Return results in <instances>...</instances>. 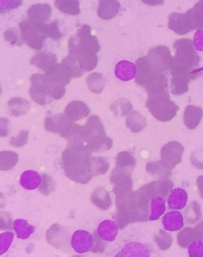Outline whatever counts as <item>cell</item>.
Listing matches in <instances>:
<instances>
[{"label":"cell","mask_w":203,"mask_h":257,"mask_svg":"<svg viewBox=\"0 0 203 257\" xmlns=\"http://www.w3.org/2000/svg\"><path fill=\"white\" fill-rule=\"evenodd\" d=\"M147 172L159 180H167L171 176V168H169L163 161L149 162L146 165Z\"/></svg>","instance_id":"cell-24"},{"label":"cell","mask_w":203,"mask_h":257,"mask_svg":"<svg viewBox=\"0 0 203 257\" xmlns=\"http://www.w3.org/2000/svg\"><path fill=\"white\" fill-rule=\"evenodd\" d=\"M194 46L196 50L203 52V29H198L194 34Z\"/></svg>","instance_id":"cell-55"},{"label":"cell","mask_w":203,"mask_h":257,"mask_svg":"<svg viewBox=\"0 0 203 257\" xmlns=\"http://www.w3.org/2000/svg\"><path fill=\"white\" fill-rule=\"evenodd\" d=\"M94 241V236L88 231L77 230L72 234L71 246L76 253L84 254L92 251Z\"/></svg>","instance_id":"cell-14"},{"label":"cell","mask_w":203,"mask_h":257,"mask_svg":"<svg viewBox=\"0 0 203 257\" xmlns=\"http://www.w3.org/2000/svg\"><path fill=\"white\" fill-rule=\"evenodd\" d=\"M14 234L11 232H6L0 235V255H4L13 241Z\"/></svg>","instance_id":"cell-49"},{"label":"cell","mask_w":203,"mask_h":257,"mask_svg":"<svg viewBox=\"0 0 203 257\" xmlns=\"http://www.w3.org/2000/svg\"><path fill=\"white\" fill-rule=\"evenodd\" d=\"M4 38H5V40L9 42L11 45L22 46L23 42H24L23 38L19 35V31L15 28L9 29L4 33Z\"/></svg>","instance_id":"cell-48"},{"label":"cell","mask_w":203,"mask_h":257,"mask_svg":"<svg viewBox=\"0 0 203 257\" xmlns=\"http://www.w3.org/2000/svg\"><path fill=\"white\" fill-rule=\"evenodd\" d=\"M168 27L179 35H185L194 30L203 29V0L185 13H172L168 17Z\"/></svg>","instance_id":"cell-5"},{"label":"cell","mask_w":203,"mask_h":257,"mask_svg":"<svg viewBox=\"0 0 203 257\" xmlns=\"http://www.w3.org/2000/svg\"><path fill=\"white\" fill-rule=\"evenodd\" d=\"M150 251L147 246L139 243H131L125 246L117 256H149Z\"/></svg>","instance_id":"cell-31"},{"label":"cell","mask_w":203,"mask_h":257,"mask_svg":"<svg viewBox=\"0 0 203 257\" xmlns=\"http://www.w3.org/2000/svg\"><path fill=\"white\" fill-rule=\"evenodd\" d=\"M0 128H1V136L4 137L8 135V119H1V123H0Z\"/></svg>","instance_id":"cell-58"},{"label":"cell","mask_w":203,"mask_h":257,"mask_svg":"<svg viewBox=\"0 0 203 257\" xmlns=\"http://www.w3.org/2000/svg\"><path fill=\"white\" fill-rule=\"evenodd\" d=\"M135 165H136V160L131 153L124 151L121 152L118 154L117 161H116V166L133 172Z\"/></svg>","instance_id":"cell-39"},{"label":"cell","mask_w":203,"mask_h":257,"mask_svg":"<svg viewBox=\"0 0 203 257\" xmlns=\"http://www.w3.org/2000/svg\"><path fill=\"white\" fill-rule=\"evenodd\" d=\"M52 14L51 7L48 4L33 5L27 11L29 20L39 24H46L50 20Z\"/></svg>","instance_id":"cell-17"},{"label":"cell","mask_w":203,"mask_h":257,"mask_svg":"<svg viewBox=\"0 0 203 257\" xmlns=\"http://www.w3.org/2000/svg\"><path fill=\"white\" fill-rule=\"evenodd\" d=\"M166 210L165 199L163 197H155L151 200V214L149 216L150 221H156L161 217Z\"/></svg>","instance_id":"cell-35"},{"label":"cell","mask_w":203,"mask_h":257,"mask_svg":"<svg viewBox=\"0 0 203 257\" xmlns=\"http://www.w3.org/2000/svg\"><path fill=\"white\" fill-rule=\"evenodd\" d=\"M31 86L29 93L33 100L42 106L52 102L53 98L50 96L46 75L35 74L31 76Z\"/></svg>","instance_id":"cell-9"},{"label":"cell","mask_w":203,"mask_h":257,"mask_svg":"<svg viewBox=\"0 0 203 257\" xmlns=\"http://www.w3.org/2000/svg\"><path fill=\"white\" fill-rule=\"evenodd\" d=\"M12 217L8 213L5 211H2L0 213V229L2 230L4 229H12Z\"/></svg>","instance_id":"cell-52"},{"label":"cell","mask_w":203,"mask_h":257,"mask_svg":"<svg viewBox=\"0 0 203 257\" xmlns=\"http://www.w3.org/2000/svg\"><path fill=\"white\" fill-rule=\"evenodd\" d=\"M203 117V110L201 107L188 106L183 116L185 125L189 128H195L198 126Z\"/></svg>","instance_id":"cell-26"},{"label":"cell","mask_w":203,"mask_h":257,"mask_svg":"<svg viewBox=\"0 0 203 257\" xmlns=\"http://www.w3.org/2000/svg\"><path fill=\"white\" fill-rule=\"evenodd\" d=\"M46 240L54 248L66 251L69 248V232L64 227L54 224L46 232Z\"/></svg>","instance_id":"cell-13"},{"label":"cell","mask_w":203,"mask_h":257,"mask_svg":"<svg viewBox=\"0 0 203 257\" xmlns=\"http://www.w3.org/2000/svg\"><path fill=\"white\" fill-rule=\"evenodd\" d=\"M192 165L203 170V150H197L191 154Z\"/></svg>","instance_id":"cell-53"},{"label":"cell","mask_w":203,"mask_h":257,"mask_svg":"<svg viewBox=\"0 0 203 257\" xmlns=\"http://www.w3.org/2000/svg\"><path fill=\"white\" fill-rule=\"evenodd\" d=\"M94 240H95V241H94V247L92 248V251L94 253H98V252L102 253V252H103L106 244L103 243V241H102V239L97 234V232L95 233V235H94Z\"/></svg>","instance_id":"cell-56"},{"label":"cell","mask_w":203,"mask_h":257,"mask_svg":"<svg viewBox=\"0 0 203 257\" xmlns=\"http://www.w3.org/2000/svg\"><path fill=\"white\" fill-rule=\"evenodd\" d=\"M91 202L103 210H108L111 205V199L108 191L104 187H99L91 194Z\"/></svg>","instance_id":"cell-27"},{"label":"cell","mask_w":203,"mask_h":257,"mask_svg":"<svg viewBox=\"0 0 203 257\" xmlns=\"http://www.w3.org/2000/svg\"><path fill=\"white\" fill-rule=\"evenodd\" d=\"M178 243L182 248H187L192 242L196 240L193 228H186L178 233Z\"/></svg>","instance_id":"cell-44"},{"label":"cell","mask_w":203,"mask_h":257,"mask_svg":"<svg viewBox=\"0 0 203 257\" xmlns=\"http://www.w3.org/2000/svg\"><path fill=\"white\" fill-rule=\"evenodd\" d=\"M8 105L11 114L17 117L27 113L31 106L30 102L27 99L19 97L10 99Z\"/></svg>","instance_id":"cell-32"},{"label":"cell","mask_w":203,"mask_h":257,"mask_svg":"<svg viewBox=\"0 0 203 257\" xmlns=\"http://www.w3.org/2000/svg\"><path fill=\"white\" fill-rule=\"evenodd\" d=\"M115 75L122 81L133 80L137 76V66L129 61H120L116 65Z\"/></svg>","instance_id":"cell-25"},{"label":"cell","mask_w":203,"mask_h":257,"mask_svg":"<svg viewBox=\"0 0 203 257\" xmlns=\"http://www.w3.org/2000/svg\"><path fill=\"white\" fill-rule=\"evenodd\" d=\"M175 50V57H173L171 66V76L178 75H191L193 80H196L192 71L199 65V56L194 46V42L190 39H180L176 41L174 45Z\"/></svg>","instance_id":"cell-3"},{"label":"cell","mask_w":203,"mask_h":257,"mask_svg":"<svg viewBox=\"0 0 203 257\" xmlns=\"http://www.w3.org/2000/svg\"><path fill=\"white\" fill-rule=\"evenodd\" d=\"M142 2L151 6H156V5H163L164 4V0H142Z\"/></svg>","instance_id":"cell-59"},{"label":"cell","mask_w":203,"mask_h":257,"mask_svg":"<svg viewBox=\"0 0 203 257\" xmlns=\"http://www.w3.org/2000/svg\"><path fill=\"white\" fill-rule=\"evenodd\" d=\"M21 4V0H1V12L4 13L9 10L18 8Z\"/></svg>","instance_id":"cell-54"},{"label":"cell","mask_w":203,"mask_h":257,"mask_svg":"<svg viewBox=\"0 0 203 257\" xmlns=\"http://www.w3.org/2000/svg\"><path fill=\"white\" fill-rule=\"evenodd\" d=\"M119 229L118 223H116L111 220H105L99 224L96 232L102 240L105 241L113 242L115 240L116 237L118 236Z\"/></svg>","instance_id":"cell-20"},{"label":"cell","mask_w":203,"mask_h":257,"mask_svg":"<svg viewBox=\"0 0 203 257\" xmlns=\"http://www.w3.org/2000/svg\"><path fill=\"white\" fill-rule=\"evenodd\" d=\"M56 183L51 176L42 174V181L39 187V191L42 195H49L55 190Z\"/></svg>","instance_id":"cell-47"},{"label":"cell","mask_w":203,"mask_h":257,"mask_svg":"<svg viewBox=\"0 0 203 257\" xmlns=\"http://www.w3.org/2000/svg\"><path fill=\"white\" fill-rule=\"evenodd\" d=\"M31 64L47 73L57 65V56L48 52H41L31 58Z\"/></svg>","instance_id":"cell-18"},{"label":"cell","mask_w":203,"mask_h":257,"mask_svg":"<svg viewBox=\"0 0 203 257\" xmlns=\"http://www.w3.org/2000/svg\"><path fill=\"white\" fill-rule=\"evenodd\" d=\"M17 153L12 151H2L0 153V169L8 171L13 169L18 162Z\"/></svg>","instance_id":"cell-38"},{"label":"cell","mask_w":203,"mask_h":257,"mask_svg":"<svg viewBox=\"0 0 203 257\" xmlns=\"http://www.w3.org/2000/svg\"><path fill=\"white\" fill-rule=\"evenodd\" d=\"M82 128H83V134H84L88 149L91 142H93L95 138L106 134L104 127L98 116H91L85 125L82 126Z\"/></svg>","instance_id":"cell-16"},{"label":"cell","mask_w":203,"mask_h":257,"mask_svg":"<svg viewBox=\"0 0 203 257\" xmlns=\"http://www.w3.org/2000/svg\"><path fill=\"white\" fill-rule=\"evenodd\" d=\"M163 225L166 230L170 232L180 230L184 226L183 216L178 211H171L163 216Z\"/></svg>","instance_id":"cell-22"},{"label":"cell","mask_w":203,"mask_h":257,"mask_svg":"<svg viewBox=\"0 0 203 257\" xmlns=\"http://www.w3.org/2000/svg\"><path fill=\"white\" fill-rule=\"evenodd\" d=\"M188 195L186 191L182 188H176L171 191L167 199L168 207L171 210H182L186 206Z\"/></svg>","instance_id":"cell-23"},{"label":"cell","mask_w":203,"mask_h":257,"mask_svg":"<svg viewBox=\"0 0 203 257\" xmlns=\"http://www.w3.org/2000/svg\"><path fill=\"white\" fill-rule=\"evenodd\" d=\"M43 25L31 20H25L19 24L23 41L30 47L36 50H41L43 47L46 37L43 30Z\"/></svg>","instance_id":"cell-8"},{"label":"cell","mask_w":203,"mask_h":257,"mask_svg":"<svg viewBox=\"0 0 203 257\" xmlns=\"http://www.w3.org/2000/svg\"><path fill=\"white\" fill-rule=\"evenodd\" d=\"M110 110L114 112L116 116L124 117L129 114L133 110V105L129 100L121 98L113 102L110 106Z\"/></svg>","instance_id":"cell-42"},{"label":"cell","mask_w":203,"mask_h":257,"mask_svg":"<svg viewBox=\"0 0 203 257\" xmlns=\"http://www.w3.org/2000/svg\"><path fill=\"white\" fill-rule=\"evenodd\" d=\"M126 126L133 133L140 132L147 125V120L140 112L133 111L126 117Z\"/></svg>","instance_id":"cell-30"},{"label":"cell","mask_w":203,"mask_h":257,"mask_svg":"<svg viewBox=\"0 0 203 257\" xmlns=\"http://www.w3.org/2000/svg\"><path fill=\"white\" fill-rule=\"evenodd\" d=\"M113 142L111 138L106 136V134L100 135L95 138L93 142H91L89 146V150L92 153H99V152H106L110 150L112 147Z\"/></svg>","instance_id":"cell-36"},{"label":"cell","mask_w":203,"mask_h":257,"mask_svg":"<svg viewBox=\"0 0 203 257\" xmlns=\"http://www.w3.org/2000/svg\"><path fill=\"white\" fill-rule=\"evenodd\" d=\"M42 177L38 172L33 170H27L23 172L20 177V184L26 190H35L42 184Z\"/></svg>","instance_id":"cell-29"},{"label":"cell","mask_w":203,"mask_h":257,"mask_svg":"<svg viewBox=\"0 0 203 257\" xmlns=\"http://www.w3.org/2000/svg\"><path fill=\"white\" fill-rule=\"evenodd\" d=\"M73 125H74L73 121L70 119L65 113V114L58 113L56 115L46 117L45 121V128L48 131L59 134L64 138L66 137Z\"/></svg>","instance_id":"cell-11"},{"label":"cell","mask_w":203,"mask_h":257,"mask_svg":"<svg viewBox=\"0 0 203 257\" xmlns=\"http://www.w3.org/2000/svg\"><path fill=\"white\" fill-rule=\"evenodd\" d=\"M184 147L178 142H170L162 148L161 160L166 165L174 169L182 161Z\"/></svg>","instance_id":"cell-12"},{"label":"cell","mask_w":203,"mask_h":257,"mask_svg":"<svg viewBox=\"0 0 203 257\" xmlns=\"http://www.w3.org/2000/svg\"><path fill=\"white\" fill-rule=\"evenodd\" d=\"M65 113L72 121H80L89 115L90 109L84 102L72 101L65 108Z\"/></svg>","instance_id":"cell-19"},{"label":"cell","mask_w":203,"mask_h":257,"mask_svg":"<svg viewBox=\"0 0 203 257\" xmlns=\"http://www.w3.org/2000/svg\"><path fill=\"white\" fill-rule=\"evenodd\" d=\"M155 241L160 249L165 251L171 247L173 238L169 233H166L163 230H160L159 233L155 236Z\"/></svg>","instance_id":"cell-45"},{"label":"cell","mask_w":203,"mask_h":257,"mask_svg":"<svg viewBox=\"0 0 203 257\" xmlns=\"http://www.w3.org/2000/svg\"><path fill=\"white\" fill-rule=\"evenodd\" d=\"M91 150L87 148L68 146L62 155L65 175L73 181L85 184L93 177L90 169Z\"/></svg>","instance_id":"cell-2"},{"label":"cell","mask_w":203,"mask_h":257,"mask_svg":"<svg viewBox=\"0 0 203 257\" xmlns=\"http://www.w3.org/2000/svg\"><path fill=\"white\" fill-rule=\"evenodd\" d=\"M106 78L99 73H92L87 79L88 88L95 94H100L106 85Z\"/></svg>","instance_id":"cell-37"},{"label":"cell","mask_w":203,"mask_h":257,"mask_svg":"<svg viewBox=\"0 0 203 257\" xmlns=\"http://www.w3.org/2000/svg\"><path fill=\"white\" fill-rule=\"evenodd\" d=\"M61 63H63L67 68H69V71L72 73V78H79L83 76L84 70L82 69L77 59L74 56L69 54L68 57H65Z\"/></svg>","instance_id":"cell-43"},{"label":"cell","mask_w":203,"mask_h":257,"mask_svg":"<svg viewBox=\"0 0 203 257\" xmlns=\"http://www.w3.org/2000/svg\"><path fill=\"white\" fill-rule=\"evenodd\" d=\"M197 184L200 194H201V198L203 199V176L197 178Z\"/></svg>","instance_id":"cell-60"},{"label":"cell","mask_w":203,"mask_h":257,"mask_svg":"<svg viewBox=\"0 0 203 257\" xmlns=\"http://www.w3.org/2000/svg\"><path fill=\"white\" fill-rule=\"evenodd\" d=\"M146 106L152 115L160 121H171L179 110L167 92L149 94Z\"/></svg>","instance_id":"cell-7"},{"label":"cell","mask_w":203,"mask_h":257,"mask_svg":"<svg viewBox=\"0 0 203 257\" xmlns=\"http://www.w3.org/2000/svg\"><path fill=\"white\" fill-rule=\"evenodd\" d=\"M149 201L140 189L116 195L115 220L120 229L130 223L147 221Z\"/></svg>","instance_id":"cell-1"},{"label":"cell","mask_w":203,"mask_h":257,"mask_svg":"<svg viewBox=\"0 0 203 257\" xmlns=\"http://www.w3.org/2000/svg\"><path fill=\"white\" fill-rule=\"evenodd\" d=\"M193 80L191 75L173 76L171 81V91L174 95H183L188 91V85Z\"/></svg>","instance_id":"cell-28"},{"label":"cell","mask_w":203,"mask_h":257,"mask_svg":"<svg viewBox=\"0 0 203 257\" xmlns=\"http://www.w3.org/2000/svg\"><path fill=\"white\" fill-rule=\"evenodd\" d=\"M194 233L196 240L203 241V221L200 222L197 226L194 227Z\"/></svg>","instance_id":"cell-57"},{"label":"cell","mask_w":203,"mask_h":257,"mask_svg":"<svg viewBox=\"0 0 203 257\" xmlns=\"http://www.w3.org/2000/svg\"><path fill=\"white\" fill-rule=\"evenodd\" d=\"M109 162L103 157H91L90 160V169L93 176L104 174L108 171Z\"/></svg>","instance_id":"cell-41"},{"label":"cell","mask_w":203,"mask_h":257,"mask_svg":"<svg viewBox=\"0 0 203 257\" xmlns=\"http://www.w3.org/2000/svg\"><path fill=\"white\" fill-rule=\"evenodd\" d=\"M185 218L189 224H195L201 221L202 218V214H201V206L198 204V202L194 201L188 206L187 209L185 210Z\"/></svg>","instance_id":"cell-40"},{"label":"cell","mask_w":203,"mask_h":257,"mask_svg":"<svg viewBox=\"0 0 203 257\" xmlns=\"http://www.w3.org/2000/svg\"><path fill=\"white\" fill-rule=\"evenodd\" d=\"M188 251L190 256L203 257V243L201 240H196L192 242Z\"/></svg>","instance_id":"cell-51"},{"label":"cell","mask_w":203,"mask_h":257,"mask_svg":"<svg viewBox=\"0 0 203 257\" xmlns=\"http://www.w3.org/2000/svg\"><path fill=\"white\" fill-rule=\"evenodd\" d=\"M13 229L16 232L17 237L21 240L28 239L35 233V226L30 225L27 221L23 219H17L14 221Z\"/></svg>","instance_id":"cell-33"},{"label":"cell","mask_w":203,"mask_h":257,"mask_svg":"<svg viewBox=\"0 0 203 257\" xmlns=\"http://www.w3.org/2000/svg\"><path fill=\"white\" fill-rule=\"evenodd\" d=\"M43 30H44L45 34L48 38H52L54 40H58L62 37L61 31H59L58 27V22L57 20L52 22L49 24L43 25Z\"/></svg>","instance_id":"cell-46"},{"label":"cell","mask_w":203,"mask_h":257,"mask_svg":"<svg viewBox=\"0 0 203 257\" xmlns=\"http://www.w3.org/2000/svg\"><path fill=\"white\" fill-rule=\"evenodd\" d=\"M55 6L63 13L71 16H77L80 12L79 0H55Z\"/></svg>","instance_id":"cell-34"},{"label":"cell","mask_w":203,"mask_h":257,"mask_svg":"<svg viewBox=\"0 0 203 257\" xmlns=\"http://www.w3.org/2000/svg\"><path fill=\"white\" fill-rule=\"evenodd\" d=\"M173 183L171 180H158L153 181L140 188L149 200L157 196L166 197L172 190Z\"/></svg>","instance_id":"cell-15"},{"label":"cell","mask_w":203,"mask_h":257,"mask_svg":"<svg viewBox=\"0 0 203 257\" xmlns=\"http://www.w3.org/2000/svg\"><path fill=\"white\" fill-rule=\"evenodd\" d=\"M148 62L152 68L165 73L171 69L173 57L171 51L166 46H156L152 48L146 56Z\"/></svg>","instance_id":"cell-10"},{"label":"cell","mask_w":203,"mask_h":257,"mask_svg":"<svg viewBox=\"0 0 203 257\" xmlns=\"http://www.w3.org/2000/svg\"><path fill=\"white\" fill-rule=\"evenodd\" d=\"M136 63V83L144 87L149 94L164 92L168 87V79L165 73L152 68L146 57L139 58Z\"/></svg>","instance_id":"cell-4"},{"label":"cell","mask_w":203,"mask_h":257,"mask_svg":"<svg viewBox=\"0 0 203 257\" xmlns=\"http://www.w3.org/2000/svg\"><path fill=\"white\" fill-rule=\"evenodd\" d=\"M27 138H28V131H22L19 133V135L16 136L12 137L10 140V144L15 147H20V146H24L27 142Z\"/></svg>","instance_id":"cell-50"},{"label":"cell","mask_w":203,"mask_h":257,"mask_svg":"<svg viewBox=\"0 0 203 257\" xmlns=\"http://www.w3.org/2000/svg\"><path fill=\"white\" fill-rule=\"evenodd\" d=\"M69 54L78 57L96 54L100 50V45L96 37L91 34V27L84 25L77 34L69 39Z\"/></svg>","instance_id":"cell-6"},{"label":"cell","mask_w":203,"mask_h":257,"mask_svg":"<svg viewBox=\"0 0 203 257\" xmlns=\"http://www.w3.org/2000/svg\"><path fill=\"white\" fill-rule=\"evenodd\" d=\"M121 8L118 0H99L98 15L101 19H111L115 17Z\"/></svg>","instance_id":"cell-21"}]
</instances>
